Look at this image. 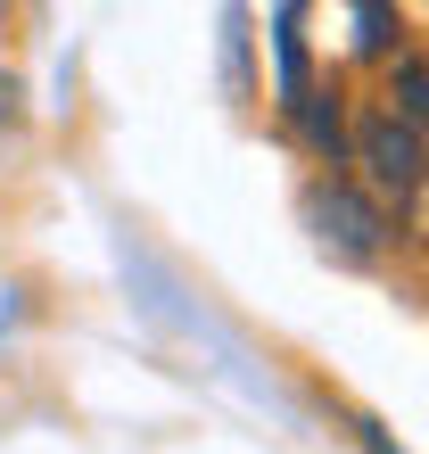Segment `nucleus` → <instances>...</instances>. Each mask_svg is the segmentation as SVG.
Returning <instances> with one entry per match:
<instances>
[{
	"label": "nucleus",
	"instance_id": "4",
	"mask_svg": "<svg viewBox=\"0 0 429 454\" xmlns=\"http://www.w3.org/2000/svg\"><path fill=\"white\" fill-rule=\"evenodd\" d=\"M388 108L405 116L413 132H429V59H421V50H405V59L388 67Z\"/></svg>",
	"mask_w": 429,
	"mask_h": 454
},
{
	"label": "nucleus",
	"instance_id": "2",
	"mask_svg": "<svg viewBox=\"0 0 429 454\" xmlns=\"http://www.w3.org/2000/svg\"><path fill=\"white\" fill-rule=\"evenodd\" d=\"M347 166H363V191L380 199V207L388 199L405 207L429 182V132H413L396 108H363L355 116V157H347Z\"/></svg>",
	"mask_w": 429,
	"mask_h": 454
},
{
	"label": "nucleus",
	"instance_id": "3",
	"mask_svg": "<svg viewBox=\"0 0 429 454\" xmlns=\"http://www.w3.org/2000/svg\"><path fill=\"white\" fill-rule=\"evenodd\" d=\"M281 124L306 141V157H314L322 174H339L347 157H355V124H347V91H339V74H331V83H306V91L281 108Z\"/></svg>",
	"mask_w": 429,
	"mask_h": 454
},
{
	"label": "nucleus",
	"instance_id": "5",
	"mask_svg": "<svg viewBox=\"0 0 429 454\" xmlns=\"http://www.w3.org/2000/svg\"><path fill=\"white\" fill-rule=\"evenodd\" d=\"M396 34H405V25H396L388 9H355V50H363V59H405V50H396Z\"/></svg>",
	"mask_w": 429,
	"mask_h": 454
},
{
	"label": "nucleus",
	"instance_id": "1",
	"mask_svg": "<svg viewBox=\"0 0 429 454\" xmlns=\"http://www.w3.org/2000/svg\"><path fill=\"white\" fill-rule=\"evenodd\" d=\"M306 223H314V239L339 264H380V248L396 239V215L363 191L355 174H314L306 182Z\"/></svg>",
	"mask_w": 429,
	"mask_h": 454
},
{
	"label": "nucleus",
	"instance_id": "6",
	"mask_svg": "<svg viewBox=\"0 0 429 454\" xmlns=\"http://www.w3.org/2000/svg\"><path fill=\"white\" fill-rule=\"evenodd\" d=\"M355 446H363V454H405V446H388L380 421H363V413H355Z\"/></svg>",
	"mask_w": 429,
	"mask_h": 454
}]
</instances>
